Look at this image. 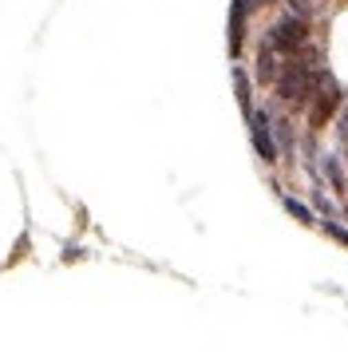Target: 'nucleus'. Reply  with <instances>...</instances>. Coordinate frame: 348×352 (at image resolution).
<instances>
[{
    "mask_svg": "<svg viewBox=\"0 0 348 352\" xmlns=\"http://www.w3.org/2000/svg\"><path fill=\"white\" fill-rule=\"evenodd\" d=\"M345 103H348V87H345V83H336V80H329L313 96L309 111H305V115H309V127H305V131H316V135H320V131H329L332 123H336V115H340Z\"/></svg>",
    "mask_w": 348,
    "mask_h": 352,
    "instance_id": "7ed1b4c3",
    "label": "nucleus"
},
{
    "mask_svg": "<svg viewBox=\"0 0 348 352\" xmlns=\"http://www.w3.org/2000/svg\"><path fill=\"white\" fill-rule=\"evenodd\" d=\"M281 206H285V214H289V218H297V222H301V226H309V230H313V226H320V214H316L309 202L293 198V194H281Z\"/></svg>",
    "mask_w": 348,
    "mask_h": 352,
    "instance_id": "1a4fd4ad",
    "label": "nucleus"
},
{
    "mask_svg": "<svg viewBox=\"0 0 348 352\" xmlns=\"http://www.w3.org/2000/svg\"><path fill=\"white\" fill-rule=\"evenodd\" d=\"M265 36H269V44L289 60V56H301V52L313 44V20L297 16V12H285V16H277L265 28Z\"/></svg>",
    "mask_w": 348,
    "mask_h": 352,
    "instance_id": "f03ea898",
    "label": "nucleus"
},
{
    "mask_svg": "<svg viewBox=\"0 0 348 352\" xmlns=\"http://www.w3.org/2000/svg\"><path fill=\"white\" fill-rule=\"evenodd\" d=\"M281 64H285V56L269 44V36H261V40H257V56H253V76H257V83L273 87L277 76H281Z\"/></svg>",
    "mask_w": 348,
    "mask_h": 352,
    "instance_id": "39448f33",
    "label": "nucleus"
},
{
    "mask_svg": "<svg viewBox=\"0 0 348 352\" xmlns=\"http://www.w3.org/2000/svg\"><path fill=\"white\" fill-rule=\"evenodd\" d=\"M340 214H345V218H348V202H345V206H340Z\"/></svg>",
    "mask_w": 348,
    "mask_h": 352,
    "instance_id": "dca6fc26",
    "label": "nucleus"
},
{
    "mask_svg": "<svg viewBox=\"0 0 348 352\" xmlns=\"http://www.w3.org/2000/svg\"><path fill=\"white\" fill-rule=\"evenodd\" d=\"M345 162H348V146H345Z\"/></svg>",
    "mask_w": 348,
    "mask_h": 352,
    "instance_id": "f3484780",
    "label": "nucleus"
},
{
    "mask_svg": "<svg viewBox=\"0 0 348 352\" xmlns=\"http://www.w3.org/2000/svg\"><path fill=\"white\" fill-rule=\"evenodd\" d=\"M277 0H250V8H273Z\"/></svg>",
    "mask_w": 348,
    "mask_h": 352,
    "instance_id": "2eb2a0df",
    "label": "nucleus"
},
{
    "mask_svg": "<svg viewBox=\"0 0 348 352\" xmlns=\"http://www.w3.org/2000/svg\"><path fill=\"white\" fill-rule=\"evenodd\" d=\"M309 178H313V190H309V198H313V210H316V214H325V218H336V214H340V206H336V202L329 198V190L316 182V175H309Z\"/></svg>",
    "mask_w": 348,
    "mask_h": 352,
    "instance_id": "9b49d317",
    "label": "nucleus"
},
{
    "mask_svg": "<svg viewBox=\"0 0 348 352\" xmlns=\"http://www.w3.org/2000/svg\"><path fill=\"white\" fill-rule=\"evenodd\" d=\"M320 230L329 234L332 241H340V245H348V226H340L336 218H320Z\"/></svg>",
    "mask_w": 348,
    "mask_h": 352,
    "instance_id": "ddd939ff",
    "label": "nucleus"
},
{
    "mask_svg": "<svg viewBox=\"0 0 348 352\" xmlns=\"http://www.w3.org/2000/svg\"><path fill=\"white\" fill-rule=\"evenodd\" d=\"M234 91H237V103H241V115L250 119L257 111V103H253V80L246 76V67H234Z\"/></svg>",
    "mask_w": 348,
    "mask_h": 352,
    "instance_id": "9d476101",
    "label": "nucleus"
},
{
    "mask_svg": "<svg viewBox=\"0 0 348 352\" xmlns=\"http://www.w3.org/2000/svg\"><path fill=\"white\" fill-rule=\"evenodd\" d=\"M250 0H234L230 4V56H241V48H246V36H250Z\"/></svg>",
    "mask_w": 348,
    "mask_h": 352,
    "instance_id": "0eeeda50",
    "label": "nucleus"
},
{
    "mask_svg": "<svg viewBox=\"0 0 348 352\" xmlns=\"http://www.w3.org/2000/svg\"><path fill=\"white\" fill-rule=\"evenodd\" d=\"M332 131H336V143H340V151H345V146H348V103L340 107L336 123H332Z\"/></svg>",
    "mask_w": 348,
    "mask_h": 352,
    "instance_id": "4468645a",
    "label": "nucleus"
},
{
    "mask_svg": "<svg viewBox=\"0 0 348 352\" xmlns=\"http://www.w3.org/2000/svg\"><path fill=\"white\" fill-rule=\"evenodd\" d=\"M289 4V12H297V16H309V20H316L325 8H329V0H285Z\"/></svg>",
    "mask_w": 348,
    "mask_h": 352,
    "instance_id": "f8f14e48",
    "label": "nucleus"
},
{
    "mask_svg": "<svg viewBox=\"0 0 348 352\" xmlns=\"http://www.w3.org/2000/svg\"><path fill=\"white\" fill-rule=\"evenodd\" d=\"M329 67H325V48H309L301 52V56H289L281 64V76L273 83V99L285 103V111H309V103L313 96L329 83Z\"/></svg>",
    "mask_w": 348,
    "mask_h": 352,
    "instance_id": "f257e3e1",
    "label": "nucleus"
},
{
    "mask_svg": "<svg viewBox=\"0 0 348 352\" xmlns=\"http://www.w3.org/2000/svg\"><path fill=\"white\" fill-rule=\"evenodd\" d=\"M273 139H277L281 159H293V151H297V127H293V115L289 111H273Z\"/></svg>",
    "mask_w": 348,
    "mask_h": 352,
    "instance_id": "6e6552de",
    "label": "nucleus"
},
{
    "mask_svg": "<svg viewBox=\"0 0 348 352\" xmlns=\"http://www.w3.org/2000/svg\"><path fill=\"white\" fill-rule=\"evenodd\" d=\"M316 175H325L329 190L348 194V162H340V151H320V159H316Z\"/></svg>",
    "mask_w": 348,
    "mask_h": 352,
    "instance_id": "423d86ee",
    "label": "nucleus"
},
{
    "mask_svg": "<svg viewBox=\"0 0 348 352\" xmlns=\"http://www.w3.org/2000/svg\"><path fill=\"white\" fill-rule=\"evenodd\" d=\"M246 127H250V143L257 151V159L265 162V166H277L281 151H277V139H273V107H257L246 119Z\"/></svg>",
    "mask_w": 348,
    "mask_h": 352,
    "instance_id": "20e7f679",
    "label": "nucleus"
}]
</instances>
